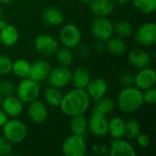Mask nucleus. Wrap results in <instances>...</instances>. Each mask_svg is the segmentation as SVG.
Masks as SVG:
<instances>
[{
	"instance_id": "f257e3e1",
	"label": "nucleus",
	"mask_w": 156,
	"mask_h": 156,
	"mask_svg": "<svg viewBox=\"0 0 156 156\" xmlns=\"http://www.w3.org/2000/svg\"><path fill=\"white\" fill-rule=\"evenodd\" d=\"M90 98L84 89L74 88L63 95L60 108L63 114L72 117L79 114H84L90 106Z\"/></svg>"
},
{
	"instance_id": "f03ea898",
	"label": "nucleus",
	"mask_w": 156,
	"mask_h": 156,
	"mask_svg": "<svg viewBox=\"0 0 156 156\" xmlns=\"http://www.w3.org/2000/svg\"><path fill=\"white\" fill-rule=\"evenodd\" d=\"M116 103L122 112L125 114L133 113L144 104L143 91L135 86L122 88L117 96Z\"/></svg>"
},
{
	"instance_id": "7ed1b4c3",
	"label": "nucleus",
	"mask_w": 156,
	"mask_h": 156,
	"mask_svg": "<svg viewBox=\"0 0 156 156\" xmlns=\"http://www.w3.org/2000/svg\"><path fill=\"white\" fill-rule=\"evenodd\" d=\"M2 133L12 144H21L27 136V125L15 118L7 120V122L2 126Z\"/></svg>"
},
{
	"instance_id": "20e7f679",
	"label": "nucleus",
	"mask_w": 156,
	"mask_h": 156,
	"mask_svg": "<svg viewBox=\"0 0 156 156\" xmlns=\"http://www.w3.org/2000/svg\"><path fill=\"white\" fill-rule=\"evenodd\" d=\"M40 89V82L35 81L30 78H25L16 87V96L24 103H29L39 97Z\"/></svg>"
},
{
	"instance_id": "39448f33",
	"label": "nucleus",
	"mask_w": 156,
	"mask_h": 156,
	"mask_svg": "<svg viewBox=\"0 0 156 156\" xmlns=\"http://www.w3.org/2000/svg\"><path fill=\"white\" fill-rule=\"evenodd\" d=\"M90 32L92 36L101 41H107L114 34L113 23L105 16H97L90 23Z\"/></svg>"
},
{
	"instance_id": "423d86ee",
	"label": "nucleus",
	"mask_w": 156,
	"mask_h": 156,
	"mask_svg": "<svg viewBox=\"0 0 156 156\" xmlns=\"http://www.w3.org/2000/svg\"><path fill=\"white\" fill-rule=\"evenodd\" d=\"M62 154L65 156H84L87 154L85 138L80 135L71 134L65 138L61 145Z\"/></svg>"
},
{
	"instance_id": "0eeeda50",
	"label": "nucleus",
	"mask_w": 156,
	"mask_h": 156,
	"mask_svg": "<svg viewBox=\"0 0 156 156\" xmlns=\"http://www.w3.org/2000/svg\"><path fill=\"white\" fill-rule=\"evenodd\" d=\"M59 41L63 47L69 48H76L81 41V32L74 24L64 25L59 31Z\"/></svg>"
},
{
	"instance_id": "6e6552de",
	"label": "nucleus",
	"mask_w": 156,
	"mask_h": 156,
	"mask_svg": "<svg viewBox=\"0 0 156 156\" xmlns=\"http://www.w3.org/2000/svg\"><path fill=\"white\" fill-rule=\"evenodd\" d=\"M135 41L144 47H152L156 43V25L154 22H146L141 25L134 32Z\"/></svg>"
},
{
	"instance_id": "1a4fd4ad",
	"label": "nucleus",
	"mask_w": 156,
	"mask_h": 156,
	"mask_svg": "<svg viewBox=\"0 0 156 156\" xmlns=\"http://www.w3.org/2000/svg\"><path fill=\"white\" fill-rule=\"evenodd\" d=\"M34 47L42 56L52 57L58 48V43L54 37L47 34H40L35 38Z\"/></svg>"
},
{
	"instance_id": "9d476101",
	"label": "nucleus",
	"mask_w": 156,
	"mask_h": 156,
	"mask_svg": "<svg viewBox=\"0 0 156 156\" xmlns=\"http://www.w3.org/2000/svg\"><path fill=\"white\" fill-rule=\"evenodd\" d=\"M71 72L69 68L62 66L50 69L48 77V85L60 90L67 87L71 81Z\"/></svg>"
},
{
	"instance_id": "9b49d317",
	"label": "nucleus",
	"mask_w": 156,
	"mask_h": 156,
	"mask_svg": "<svg viewBox=\"0 0 156 156\" xmlns=\"http://www.w3.org/2000/svg\"><path fill=\"white\" fill-rule=\"evenodd\" d=\"M109 120L106 115L92 112L88 119L89 132L96 137H104L108 134Z\"/></svg>"
},
{
	"instance_id": "f8f14e48",
	"label": "nucleus",
	"mask_w": 156,
	"mask_h": 156,
	"mask_svg": "<svg viewBox=\"0 0 156 156\" xmlns=\"http://www.w3.org/2000/svg\"><path fill=\"white\" fill-rule=\"evenodd\" d=\"M108 90H109V85L107 80L100 77L91 79L85 89L90 100L94 101H97L98 100L103 98L107 94Z\"/></svg>"
},
{
	"instance_id": "ddd939ff",
	"label": "nucleus",
	"mask_w": 156,
	"mask_h": 156,
	"mask_svg": "<svg viewBox=\"0 0 156 156\" xmlns=\"http://www.w3.org/2000/svg\"><path fill=\"white\" fill-rule=\"evenodd\" d=\"M155 83L156 72L150 67L139 69L134 76V86L141 90L154 87Z\"/></svg>"
},
{
	"instance_id": "4468645a",
	"label": "nucleus",
	"mask_w": 156,
	"mask_h": 156,
	"mask_svg": "<svg viewBox=\"0 0 156 156\" xmlns=\"http://www.w3.org/2000/svg\"><path fill=\"white\" fill-rule=\"evenodd\" d=\"M108 154L110 156H135L137 153L131 143L121 138L111 141Z\"/></svg>"
},
{
	"instance_id": "2eb2a0df",
	"label": "nucleus",
	"mask_w": 156,
	"mask_h": 156,
	"mask_svg": "<svg viewBox=\"0 0 156 156\" xmlns=\"http://www.w3.org/2000/svg\"><path fill=\"white\" fill-rule=\"evenodd\" d=\"M1 108L8 117L16 118L20 116L24 111V102L16 95H11L4 97Z\"/></svg>"
},
{
	"instance_id": "dca6fc26",
	"label": "nucleus",
	"mask_w": 156,
	"mask_h": 156,
	"mask_svg": "<svg viewBox=\"0 0 156 156\" xmlns=\"http://www.w3.org/2000/svg\"><path fill=\"white\" fill-rule=\"evenodd\" d=\"M28 104L29 105L27 108V114L29 119L33 122L37 124L45 122L48 115L47 105L37 99L29 102Z\"/></svg>"
},
{
	"instance_id": "f3484780",
	"label": "nucleus",
	"mask_w": 156,
	"mask_h": 156,
	"mask_svg": "<svg viewBox=\"0 0 156 156\" xmlns=\"http://www.w3.org/2000/svg\"><path fill=\"white\" fill-rule=\"evenodd\" d=\"M128 60L133 68L141 69L150 67L152 57L147 51L142 48H133L128 53Z\"/></svg>"
},
{
	"instance_id": "a211bd4d",
	"label": "nucleus",
	"mask_w": 156,
	"mask_h": 156,
	"mask_svg": "<svg viewBox=\"0 0 156 156\" xmlns=\"http://www.w3.org/2000/svg\"><path fill=\"white\" fill-rule=\"evenodd\" d=\"M50 69H51V67L48 61L43 60V59L37 60L34 63H32L30 66L28 78H30L31 80L35 81L41 82L48 79Z\"/></svg>"
},
{
	"instance_id": "6ab92c4d",
	"label": "nucleus",
	"mask_w": 156,
	"mask_h": 156,
	"mask_svg": "<svg viewBox=\"0 0 156 156\" xmlns=\"http://www.w3.org/2000/svg\"><path fill=\"white\" fill-rule=\"evenodd\" d=\"M90 80V72L86 67H78L71 72L70 83L74 88L85 90Z\"/></svg>"
},
{
	"instance_id": "aec40b11",
	"label": "nucleus",
	"mask_w": 156,
	"mask_h": 156,
	"mask_svg": "<svg viewBox=\"0 0 156 156\" xmlns=\"http://www.w3.org/2000/svg\"><path fill=\"white\" fill-rule=\"evenodd\" d=\"M89 5L91 13L96 16L107 17L114 10L113 0H92Z\"/></svg>"
},
{
	"instance_id": "412c9836",
	"label": "nucleus",
	"mask_w": 156,
	"mask_h": 156,
	"mask_svg": "<svg viewBox=\"0 0 156 156\" xmlns=\"http://www.w3.org/2000/svg\"><path fill=\"white\" fill-rule=\"evenodd\" d=\"M41 18L45 24L51 27H57L63 23L64 15L61 12V10H59L58 8L54 6H49L43 10Z\"/></svg>"
},
{
	"instance_id": "4be33fe9",
	"label": "nucleus",
	"mask_w": 156,
	"mask_h": 156,
	"mask_svg": "<svg viewBox=\"0 0 156 156\" xmlns=\"http://www.w3.org/2000/svg\"><path fill=\"white\" fill-rule=\"evenodd\" d=\"M19 38L17 28L14 25L7 24L0 29V42L5 47H12L16 44Z\"/></svg>"
},
{
	"instance_id": "5701e85b",
	"label": "nucleus",
	"mask_w": 156,
	"mask_h": 156,
	"mask_svg": "<svg viewBox=\"0 0 156 156\" xmlns=\"http://www.w3.org/2000/svg\"><path fill=\"white\" fill-rule=\"evenodd\" d=\"M70 131L73 134L80 135L82 137H86L89 129H88V118L84 114H79L71 117V121L69 123Z\"/></svg>"
},
{
	"instance_id": "b1692460",
	"label": "nucleus",
	"mask_w": 156,
	"mask_h": 156,
	"mask_svg": "<svg viewBox=\"0 0 156 156\" xmlns=\"http://www.w3.org/2000/svg\"><path fill=\"white\" fill-rule=\"evenodd\" d=\"M106 42V49L114 57H122L123 56L128 49V46L126 42L120 37H111Z\"/></svg>"
},
{
	"instance_id": "393cba45",
	"label": "nucleus",
	"mask_w": 156,
	"mask_h": 156,
	"mask_svg": "<svg viewBox=\"0 0 156 156\" xmlns=\"http://www.w3.org/2000/svg\"><path fill=\"white\" fill-rule=\"evenodd\" d=\"M124 125L125 121L119 117L114 116L109 121L108 125V134L112 139H121L124 137Z\"/></svg>"
},
{
	"instance_id": "a878e982",
	"label": "nucleus",
	"mask_w": 156,
	"mask_h": 156,
	"mask_svg": "<svg viewBox=\"0 0 156 156\" xmlns=\"http://www.w3.org/2000/svg\"><path fill=\"white\" fill-rule=\"evenodd\" d=\"M63 98V94L60 89L49 86L44 91V100L46 103L51 107L58 108Z\"/></svg>"
},
{
	"instance_id": "bb28decb",
	"label": "nucleus",
	"mask_w": 156,
	"mask_h": 156,
	"mask_svg": "<svg viewBox=\"0 0 156 156\" xmlns=\"http://www.w3.org/2000/svg\"><path fill=\"white\" fill-rule=\"evenodd\" d=\"M31 64L25 58H17L12 64V71L15 76L20 79L28 78Z\"/></svg>"
},
{
	"instance_id": "cd10ccee",
	"label": "nucleus",
	"mask_w": 156,
	"mask_h": 156,
	"mask_svg": "<svg viewBox=\"0 0 156 156\" xmlns=\"http://www.w3.org/2000/svg\"><path fill=\"white\" fill-rule=\"evenodd\" d=\"M114 108H115L114 101H112L111 98H107L104 96L103 98L95 101L93 112L103 114V115H108L111 112H112Z\"/></svg>"
},
{
	"instance_id": "c85d7f7f",
	"label": "nucleus",
	"mask_w": 156,
	"mask_h": 156,
	"mask_svg": "<svg viewBox=\"0 0 156 156\" xmlns=\"http://www.w3.org/2000/svg\"><path fill=\"white\" fill-rule=\"evenodd\" d=\"M55 56L58 63L59 64V66L62 67L69 68L73 63L74 60V56L71 49L66 47L58 48L57 52L55 53Z\"/></svg>"
},
{
	"instance_id": "c756f323",
	"label": "nucleus",
	"mask_w": 156,
	"mask_h": 156,
	"mask_svg": "<svg viewBox=\"0 0 156 156\" xmlns=\"http://www.w3.org/2000/svg\"><path fill=\"white\" fill-rule=\"evenodd\" d=\"M142 131L141 124L136 119H129L125 121L124 125V137L129 140H134Z\"/></svg>"
},
{
	"instance_id": "7c9ffc66",
	"label": "nucleus",
	"mask_w": 156,
	"mask_h": 156,
	"mask_svg": "<svg viewBox=\"0 0 156 156\" xmlns=\"http://www.w3.org/2000/svg\"><path fill=\"white\" fill-rule=\"evenodd\" d=\"M114 33L121 37H129L133 34V27L132 23L126 20H120L113 24Z\"/></svg>"
},
{
	"instance_id": "2f4dec72",
	"label": "nucleus",
	"mask_w": 156,
	"mask_h": 156,
	"mask_svg": "<svg viewBox=\"0 0 156 156\" xmlns=\"http://www.w3.org/2000/svg\"><path fill=\"white\" fill-rule=\"evenodd\" d=\"M133 6L143 14H152L156 9V0H132Z\"/></svg>"
},
{
	"instance_id": "473e14b6",
	"label": "nucleus",
	"mask_w": 156,
	"mask_h": 156,
	"mask_svg": "<svg viewBox=\"0 0 156 156\" xmlns=\"http://www.w3.org/2000/svg\"><path fill=\"white\" fill-rule=\"evenodd\" d=\"M0 94L3 97H7L16 94V86L11 80H2L0 81Z\"/></svg>"
},
{
	"instance_id": "72a5a7b5",
	"label": "nucleus",
	"mask_w": 156,
	"mask_h": 156,
	"mask_svg": "<svg viewBox=\"0 0 156 156\" xmlns=\"http://www.w3.org/2000/svg\"><path fill=\"white\" fill-rule=\"evenodd\" d=\"M12 64L13 61L10 58L0 55V75H7L12 71Z\"/></svg>"
},
{
	"instance_id": "f704fd0d",
	"label": "nucleus",
	"mask_w": 156,
	"mask_h": 156,
	"mask_svg": "<svg viewBox=\"0 0 156 156\" xmlns=\"http://www.w3.org/2000/svg\"><path fill=\"white\" fill-rule=\"evenodd\" d=\"M118 82H119L120 86H122V88L134 86V76L128 72L122 73L119 76Z\"/></svg>"
},
{
	"instance_id": "c9c22d12",
	"label": "nucleus",
	"mask_w": 156,
	"mask_h": 156,
	"mask_svg": "<svg viewBox=\"0 0 156 156\" xmlns=\"http://www.w3.org/2000/svg\"><path fill=\"white\" fill-rule=\"evenodd\" d=\"M143 91V98L144 103H148L150 105H154L156 101V89L154 87L148 88Z\"/></svg>"
},
{
	"instance_id": "e433bc0d",
	"label": "nucleus",
	"mask_w": 156,
	"mask_h": 156,
	"mask_svg": "<svg viewBox=\"0 0 156 156\" xmlns=\"http://www.w3.org/2000/svg\"><path fill=\"white\" fill-rule=\"evenodd\" d=\"M12 144L3 135H0V155H10L12 154Z\"/></svg>"
},
{
	"instance_id": "4c0bfd02",
	"label": "nucleus",
	"mask_w": 156,
	"mask_h": 156,
	"mask_svg": "<svg viewBox=\"0 0 156 156\" xmlns=\"http://www.w3.org/2000/svg\"><path fill=\"white\" fill-rule=\"evenodd\" d=\"M92 153L97 155H105L108 154L109 152V146L102 144H96L91 148Z\"/></svg>"
},
{
	"instance_id": "58836bf2",
	"label": "nucleus",
	"mask_w": 156,
	"mask_h": 156,
	"mask_svg": "<svg viewBox=\"0 0 156 156\" xmlns=\"http://www.w3.org/2000/svg\"><path fill=\"white\" fill-rule=\"evenodd\" d=\"M135 140H136L137 144L142 148H146L147 146H149V144L151 143V140H150L149 136L147 134L142 133L135 138Z\"/></svg>"
},
{
	"instance_id": "ea45409f",
	"label": "nucleus",
	"mask_w": 156,
	"mask_h": 156,
	"mask_svg": "<svg viewBox=\"0 0 156 156\" xmlns=\"http://www.w3.org/2000/svg\"><path fill=\"white\" fill-rule=\"evenodd\" d=\"M76 48H77V53H78V55L80 57L86 58V57H88L90 55V48L87 45H80V44H79Z\"/></svg>"
},
{
	"instance_id": "a19ab883",
	"label": "nucleus",
	"mask_w": 156,
	"mask_h": 156,
	"mask_svg": "<svg viewBox=\"0 0 156 156\" xmlns=\"http://www.w3.org/2000/svg\"><path fill=\"white\" fill-rule=\"evenodd\" d=\"M106 49V45L104 44V41H101V40H97V42L94 44V50L96 53L98 54H101L104 52V50Z\"/></svg>"
},
{
	"instance_id": "79ce46f5",
	"label": "nucleus",
	"mask_w": 156,
	"mask_h": 156,
	"mask_svg": "<svg viewBox=\"0 0 156 156\" xmlns=\"http://www.w3.org/2000/svg\"><path fill=\"white\" fill-rule=\"evenodd\" d=\"M7 120H8V116L2 109H0V127H2L7 122Z\"/></svg>"
},
{
	"instance_id": "37998d69",
	"label": "nucleus",
	"mask_w": 156,
	"mask_h": 156,
	"mask_svg": "<svg viewBox=\"0 0 156 156\" xmlns=\"http://www.w3.org/2000/svg\"><path fill=\"white\" fill-rule=\"evenodd\" d=\"M131 0H113V2L114 3H117V4H119V5H125V4H127L128 2H130Z\"/></svg>"
},
{
	"instance_id": "c03bdc74",
	"label": "nucleus",
	"mask_w": 156,
	"mask_h": 156,
	"mask_svg": "<svg viewBox=\"0 0 156 156\" xmlns=\"http://www.w3.org/2000/svg\"><path fill=\"white\" fill-rule=\"evenodd\" d=\"M6 25H7L6 21H5V20H4V19H1V18H0V29H1V28H3V27H5Z\"/></svg>"
},
{
	"instance_id": "a18cd8bd",
	"label": "nucleus",
	"mask_w": 156,
	"mask_h": 156,
	"mask_svg": "<svg viewBox=\"0 0 156 156\" xmlns=\"http://www.w3.org/2000/svg\"><path fill=\"white\" fill-rule=\"evenodd\" d=\"M13 0H0V4L1 5H7L9 3H11Z\"/></svg>"
},
{
	"instance_id": "49530a36",
	"label": "nucleus",
	"mask_w": 156,
	"mask_h": 156,
	"mask_svg": "<svg viewBox=\"0 0 156 156\" xmlns=\"http://www.w3.org/2000/svg\"><path fill=\"white\" fill-rule=\"evenodd\" d=\"M82 4H90L92 0H80Z\"/></svg>"
},
{
	"instance_id": "de8ad7c7",
	"label": "nucleus",
	"mask_w": 156,
	"mask_h": 156,
	"mask_svg": "<svg viewBox=\"0 0 156 156\" xmlns=\"http://www.w3.org/2000/svg\"><path fill=\"white\" fill-rule=\"evenodd\" d=\"M2 13H3V11H2V5L0 4V18L2 17Z\"/></svg>"
},
{
	"instance_id": "09e8293b",
	"label": "nucleus",
	"mask_w": 156,
	"mask_h": 156,
	"mask_svg": "<svg viewBox=\"0 0 156 156\" xmlns=\"http://www.w3.org/2000/svg\"><path fill=\"white\" fill-rule=\"evenodd\" d=\"M2 101H3V96L0 94V107H1V104H2Z\"/></svg>"
},
{
	"instance_id": "8fccbe9b",
	"label": "nucleus",
	"mask_w": 156,
	"mask_h": 156,
	"mask_svg": "<svg viewBox=\"0 0 156 156\" xmlns=\"http://www.w3.org/2000/svg\"><path fill=\"white\" fill-rule=\"evenodd\" d=\"M0 81H1V75H0Z\"/></svg>"
}]
</instances>
